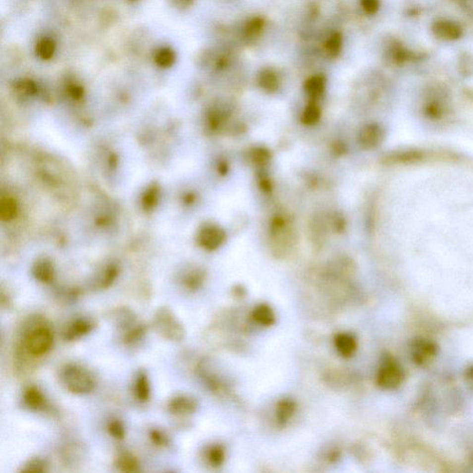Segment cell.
Returning a JSON list of instances; mask_svg holds the SVG:
<instances>
[{
  "label": "cell",
  "instance_id": "obj_1",
  "mask_svg": "<svg viewBox=\"0 0 473 473\" xmlns=\"http://www.w3.org/2000/svg\"><path fill=\"white\" fill-rule=\"evenodd\" d=\"M54 342V334L50 326L44 321L35 318L29 321L22 330V335L17 349V363H27L28 359H37L48 354Z\"/></svg>",
  "mask_w": 473,
  "mask_h": 473
},
{
  "label": "cell",
  "instance_id": "obj_2",
  "mask_svg": "<svg viewBox=\"0 0 473 473\" xmlns=\"http://www.w3.org/2000/svg\"><path fill=\"white\" fill-rule=\"evenodd\" d=\"M62 385L75 395H86L95 390L96 379L88 369L79 364L65 365L59 373Z\"/></svg>",
  "mask_w": 473,
  "mask_h": 473
},
{
  "label": "cell",
  "instance_id": "obj_3",
  "mask_svg": "<svg viewBox=\"0 0 473 473\" xmlns=\"http://www.w3.org/2000/svg\"><path fill=\"white\" fill-rule=\"evenodd\" d=\"M152 326L158 335L168 341L181 342L185 337L183 324L167 306H161L156 311L153 316Z\"/></svg>",
  "mask_w": 473,
  "mask_h": 473
},
{
  "label": "cell",
  "instance_id": "obj_4",
  "mask_svg": "<svg viewBox=\"0 0 473 473\" xmlns=\"http://www.w3.org/2000/svg\"><path fill=\"white\" fill-rule=\"evenodd\" d=\"M96 326V322L87 317H79L72 320L63 332V339L71 342L88 335Z\"/></svg>",
  "mask_w": 473,
  "mask_h": 473
},
{
  "label": "cell",
  "instance_id": "obj_5",
  "mask_svg": "<svg viewBox=\"0 0 473 473\" xmlns=\"http://www.w3.org/2000/svg\"><path fill=\"white\" fill-rule=\"evenodd\" d=\"M197 406V401L192 397L186 395H177L168 400L167 410L173 415L184 416L194 413Z\"/></svg>",
  "mask_w": 473,
  "mask_h": 473
},
{
  "label": "cell",
  "instance_id": "obj_6",
  "mask_svg": "<svg viewBox=\"0 0 473 473\" xmlns=\"http://www.w3.org/2000/svg\"><path fill=\"white\" fill-rule=\"evenodd\" d=\"M109 318L111 322L118 327V329L125 331L130 329V327L137 323V316L135 313L128 307H119L112 310L110 312Z\"/></svg>",
  "mask_w": 473,
  "mask_h": 473
},
{
  "label": "cell",
  "instance_id": "obj_7",
  "mask_svg": "<svg viewBox=\"0 0 473 473\" xmlns=\"http://www.w3.org/2000/svg\"><path fill=\"white\" fill-rule=\"evenodd\" d=\"M225 233L217 226H210L205 227L200 233L201 244L209 250H213L219 247L224 241Z\"/></svg>",
  "mask_w": 473,
  "mask_h": 473
},
{
  "label": "cell",
  "instance_id": "obj_8",
  "mask_svg": "<svg viewBox=\"0 0 473 473\" xmlns=\"http://www.w3.org/2000/svg\"><path fill=\"white\" fill-rule=\"evenodd\" d=\"M23 403L30 410L38 411L46 407V398L42 391L35 385L28 386L22 395Z\"/></svg>",
  "mask_w": 473,
  "mask_h": 473
},
{
  "label": "cell",
  "instance_id": "obj_9",
  "mask_svg": "<svg viewBox=\"0 0 473 473\" xmlns=\"http://www.w3.org/2000/svg\"><path fill=\"white\" fill-rule=\"evenodd\" d=\"M115 465L122 473H139L141 470L137 459L130 452L119 453L115 460Z\"/></svg>",
  "mask_w": 473,
  "mask_h": 473
},
{
  "label": "cell",
  "instance_id": "obj_10",
  "mask_svg": "<svg viewBox=\"0 0 473 473\" xmlns=\"http://www.w3.org/2000/svg\"><path fill=\"white\" fill-rule=\"evenodd\" d=\"M134 394L138 400L141 402H147L150 399L151 388L149 378L144 370L140 371L136 376L134 383Z\"/></svg>",
  "mask_w": 473,
  "mask_h": 473
},
{
  "label": "cell",
  "instance_id": "obj_11",
  "mask_svg": "<svg viewBox=\"0 0 473 473\" xmlns=\"http://www.w3.org/2000/svg\"><path fill=\"white\" fill-rule=\"evenodd\" d=\"M335 345L337 352L345 358L352 356L357 349L355 338L349 334H340L336 336Z\"/></svg>",
  "mask_w": 473,
  "mask_h": 473
},
{
  "label": "cell",
  "instance_id": "obj_12",
  "mask_svg": "<svg viewBox=\"0 0 473 473\" xmlns=\"http://www.w3.org/2000/svg\"><path fill=\"white\" fill-rule=\"evenodd\" d=\"M34 275L42 283H50L54 278V268L52 263L48 260L37 262L34 267Z\"/></svg>",
  "mask_w": 473,
  "mask_h": 473
},
{
  "label": "cell",
  "instance_id": "obj_13",
  "mask_svg": "<svg viewBox=\"0 0 473 473\" xmlns=\"http://www.w3.org/2000/svg\"><path fill=\"white\" fill-rule=\"evenodd\" d=\"M253 317L256 322L263 326L272 325L274 322V315L272 309L264 304L254 309Z\"/></svg>",
  "mask_w": 473,
  "mask_h": 473
},
{
  "label": "cell",
  "instance_id": "obj_14",
  "mask_svg": "<svg viewBox=\"0 0 473 473\" xmlns=\"http://www.w3.org/2000/svg\"><path fill=\"white\" fill-rule=\"evenodd\" d=\"M146 325L144 323H136L130 329L125 332L123 336V342L127 346H132L138 343L140 340L144 338L146 334Z\"/></svg>",
  "mask_w": 473,
  "mask_h": 473
},
{
  "label": "cell",
  "instance_id": "obj_15",
  "mask_svg": "<svg viewBox=\"0 0 473 473\" xmlns=\"http://www.w3.org/2000/svg\"><path fill=\"white\" fill-rule=\"evenodd\" d=\"M48 462L42 458H33L27 460L22 466L21 473H47L48 471Z\"/></svg>",
  "mask_w": 473,
  "mask_h": 473
},
{
  "label": "cell",
  "instance_id": "obj_16",
  "mask_svg": "<svg viewBox=\"0 0 473 473\" xmlns=\"http://www.w3.org/2000/svg\"><path fill=\"white\" fill-rule=\"evenodd\" d=\"M294 411H295V405L292 401L290 400L281 401L277 406V410H276V416H277L278 421L282 424L286 423L293 415Z\"/></svg>",
  "mask_w": 473,
  "mask_h": 473
},
{
  "label": "cell",
  "instance_id": "obj_17",
  "mask_svg": "<svg viewBox=\"0 0 473 473\" xmlns=\"http://www.w3.org/2000/svg\"><path fill=\"white\" fill-rule=\"evenodd\" d=\"M107 432L113 438L122 440L126 435V429L121 420L118 419H112L107 423Z\"/></svg>",
  "mask_w": 473,
  "mask_h": 473
},
{
  "label": "cell",
  "instance_id": "obj_18",
  "mask_svg": "<svg viewBox=\"0 0 473 473\" xmlns=\"http://www.w3.org/2000/svg\"><path fill=\"white\" fill-rule=\"evenodd\" d=\"M225 458V452L219 446H212L207 452V460L213 466H220Z\"/></svg>",
  "mask_w": 473,
  "mask_h": 473
},
{
  "label": "cell",
  "instance_id": "obj_19",
  "mask_svg": "<svg viewBox=\"0 0 473 473\" xmlns=\"http://www.w3.org/2000/svg\"><path fill=\"white\" fill-rule=\"evenodd\" d=\"M319 117H320L319 108L315 105H310L303 113L302 120L304 121V123L314 124L319 119Z\"/></svg>",
  "mask_w": 473,
  "mask_h": 473
},
{
  "label": "cell",
  "instance_id": "obj_20",
  "mask_svg": "<svg viewBox=\"0 0 473 473\" xmlns=\"http://www.w3.org/2000/svg\"><path fill=\"white\" fill-rule=\"evenodd\" d=\"M306 90L310 96L312 97H317L322 94L323 90V83L321 79L319 78H314L311 81H309L306 86Z\"/></svg>",
  "mask_w": 473,
  "mask_h": 473
},
{
  "label": "cell",
  "instance_id": "obj_21",
  "mask_svg": "<svg viewBox=\"0 0 473 473\" xmlns=\"http://www.w3.org/2000/svg\"><path fill=\"white\" fill-rule=\"evenodd\" d=\"M149 436L152 440V442L158 446H165L168 445L169 440L166 436L165 432L158 430V429H152L149 431Z\"/></svg>",
  "mask_w": 473,
  "mask_h": 473
},
{
  "label": "cell",
  "instance_id": "obj_22",
  "mask_svg": "<svg viewBox=\"0 0 473 473\" xmlns=\"http://www.w3.org/2000/svg\"><path fill=\"white\" fill-rule=\"evenodd\" d=\"M117 271L116 268L110 267L105 272L103 277L101 278L99 283V288H107L112 285V283L117 277Z\"/></svg>",
  "mask_w": 473,
  "mask_h": 473
}]
</instances>
